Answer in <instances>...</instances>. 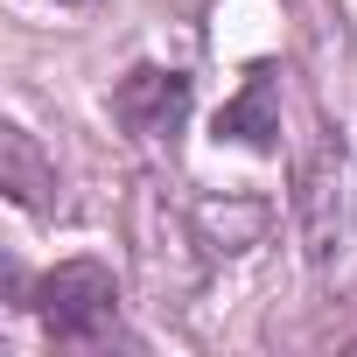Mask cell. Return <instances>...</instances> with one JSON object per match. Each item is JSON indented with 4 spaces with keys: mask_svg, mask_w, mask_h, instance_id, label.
Returning <instances> with one entry per match:
<instances>
[{
    "mask_svg": "<svg viewBox=\"0 0 357 357\" xmlns=\"http://www.w3.org/2000/svg\"><path fill=\"white\" fill-rule=\"evenodd\" d=\"M294 218H301V245L322 287H350L357 280V161L322 140L301 168L294 190Z\"/></svg>",
    "mask_w": 357,
    "mask_h": 357,
    "instance_id": "obj_1",
    "label": "cell"
},
{
    "mask_svg": "<svg viewBox=\"0 0 357 357\" xmlns=\"http://www.w3.org/2000/svg\"><path fill=\"white\" fill-rule=\"evenodd\" d=\"M112 273L98 266V259H63L56 273H43L36 280V315L63 336V343H84V336H98L105 322H112Z\"/></svg>",
    "mask_w": 357,
    "mask_h": 357,
    "instance_id": "obj_2",
    "label": "cell"
},
{
    "mask_svg": "<svg viewBox=\"0 0 357 357\" xmlns=\"http://www.w3.org/2000/svg\"><path fill=\"white\" fill-rule=\"evenodd\" d=\"M112 112L133 126V133H175L190 112V77L183 70H133L119 91H112Z\"/></svg>",
    "mask_w": 357,
    "mask_h": 357,
    "instance_id": "obj_3",
    "label": "cell"
},
{
    "mask_svg": "<svg viewBox=\"0 0 357 357\" xmlns=\"http://www.w3.org/2000/svg\"><path fill=\"white\" fill-rule=\"evenodd\" d=\"M0 190H15V204H29V211H43L56 190V168L36 154L29 126H0Z\"/></svg>",
    "mask_w": 357,
    "mask_h": 357,
    "instance_id": "obj_4",
    "label": "cell"
},
{
    "mask_svg": "<svg viewBox=\"0 0 357 357\" xmlns=\"http://www.w3.org/2000/svg\"><path fill=\"white\" fill-rule=\"evenodd\" d=\"M218 133H231V140H245V147H273L280 112H273V77H266V70H252V84L218 112Z\"/></svg>",
    "mask_w": 357,
    "mask_h": 357,
    "instance_id": "obj_5",
    "label": "cell"
}]
</instances>
